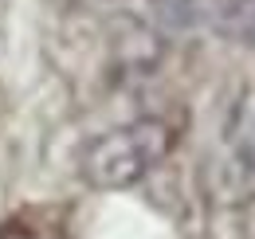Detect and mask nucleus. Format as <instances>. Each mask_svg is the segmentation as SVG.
<instances>
[{
	"label": "nucleus",
	"instance_id": "1",
	"mask_svg": "<svg viewBox=\"0 0 255 239\" xmlns=\"http://www.w3.org/2000/svg\"><path fill=\"white\" fill-rule=\"evenodd\" d=\"M177 145V129L165 118H133L102 129L75 153V173L98 192H118L145 180Z\"/></svg>",
	"mask_w": 255,
	"mask_h": 239
},
{
	"label": "nucleus",
	"instance_id": "2",
	"mask_svg": "<svg viewBox=\"0 0 255 239\" xmlns=\"http://www.w3.org/2000/svg\"><path fill=\"white\" fill-rule=\"evenodd\" d=\"M208 196L224 208L255 204V87H244L224 110L208 149Z\"/></svg>",
	"mask_w": 255,
	"mask_h": 239
},
{
	"label": "nucleus",
	"instance_id": "3",
	"mask_svg": "<svg viewBox=\"0 0 255 239\" xmlns=\"http://www.w3.org/2000/svg\"><path fill=\"white\" fill-rule=\"evenodd\" d=\"M212 24L232 43H255V0H212Z\"/></svg>",
	"mask_w": 255,
	"mask_h": 239
}]
</instances>
